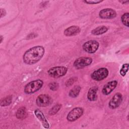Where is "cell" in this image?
Listing matches in <instances>:
<instances>
[{
    "label": "cell",
    "instance_id": "obj_1",
    "mask_svg": "<svg viewBox=\"0 0 129 129\" xmlns=\"http://www.w3.org/2000/svg\"><path fill=\"white\" fill-rule=\"evenodd\" d=\"M45 49L42 46H36L27 50L23 55L24 62L29 65H32L39 61L43 57Z\"/></svg>",
    "mask_w": 129,
    "mask_h": 129
},
{
    "label": "cell",
    "instance_id": "obj_2",
    "mask_svg": "<svg viewBox=\"0 0 129 129\" xmlns=\"http://www.w3.org/2000/svg\"><path fill=\"white\" fill-rule=\"evenodd\" d=\"M43 82L41 80H36L28 83L24 88L26 94H32L38 91L43 86Z\"/></svg>",
    "mask_w": 129,
    "mask_h": 129
},
{
    "label": "cell",
    "instance_id": "obj_3",
    "mask_svg": "<svg viewBox=\"0 0 129 129\" xmlns=\"http://www.w3.org/2000/svg\"><path fill=\"white\" fill-rule=\"evenodd\" d=\"M68 71V68L63 66L55 67L50 68L47 71L49 76L52 78H59L64 76Z\"/></svg>",
    "mask_w": 129,
    "mask_h": 129
},
{
    "label": "cell",
    "instance_id": "obj_4",
    "mask_svg": "<svg viewBox=\"0 0 129 129\" xmlns=\"http://www.w3.org/2000/svg\"><path fill=\"white\" fill-rule=\"evenodd\" d=\"M108 70L105 68H101L93 72L91 77L94 80L97 81H100L105 79L108 75Z\"/></svg>",
    "mask_w": 129,
    "mask_h": 129
},
{
    "label": "cell",
    "instance_id": "obj_5",
    "mask_svg": "<svg viewBox=\"0 0 129 129\" xmlns=\"http://www.w3.org/2000/svg\"><path fill=\"white\" fill-rule=\"evenodd\" d=\"M99 46V44L98 41L95 40H91L85 42L82 47L86 52L89 53H93L98 50Z\"/></svg>",
    "mask_w": 129,
    "mask_h": 129
},
{
    "label": "cell",
    "instance_id": "obj_6",
    "mask_svg": "<svg viewBox=\"0 0 129 129\" xmlns=\"http://www.w3.org/2000/svg\"><path fill=\"white\" fill-rule=\"evenodd\" d=\"M92 59L89 57H81L74 62V66L77 69H81L89 66L92 62Z\"/></svg>",
    "mask_w": 129,
    "mask_h": 129
},
{
    "label": "cell",
    "instance_id": "obj_7",
    "mask_svg": "<svg viewBox=\"0 0 129 129\" xmlns=\"http://www.w3.org/2000/svg\"><path fill=\"white\" fill-rule=\"evenodd\" d=\"M83 114V109L81 107H76L71 110L68 114L67 119L68 121L72 122L77 120Z\"/></svg>",
    "mask_w": 129,
    "mask_h": 129
},
{
    "label": "cell",
    "instance_id": "obj_8",
    "mask_svg": "<svg viewBox=\"0 0 129 129\" xmlns=\"http://www.w3.org/2000/svg\"><path fill=\"white\" fill-rule=\"evenodd\" d=\"M52 101L51 98L48 95L41 94L37 97L36 103L39 107H46L50 105Z\"/></svg>",
    "mask_w": 129,
    "mask_h": 129
},
{
    "label": "cell",
    "instance_id": "obj_9",
    "mask_svg": "<svg viewBox=\"0 0 129 129\" xmlns=\"http://www.w3.org/2000/svg\"><path fill=\"white\" fill-rule=\"evenodd\" d=\"M122 100V94L119 92L115 94L108 103V106L111 109H115L118 107Z\"/></svg>",
    "mask_w": 129,
    "mask_h": 129
},
{
    "label": "cell",
    "instance_id": "obj_10",
    "mask_svg": "<svg viewBox=\"0 0 129 129\" xmlns=\"http://www.w3.org/2000/svg\"><path fill=\"white\" fill-rule=\"evenodd\" d=\"M117 15L115 10L107 8L101 10L99 13L100 18L103 19H111L114 18Z\"/></svg>",
    "mask_w": 129,
    "mask_h": 129
},
{
    "label": "cell",
    "instance_id": "obj_11",
    "mask_svg": "<svg viewBox=\"0 0 129 129\" xmlns=\"http://www.w3.org/2000/svg\"><path fill=\"white\" fill-rule=\"evenodd\" d=\"M117 85V82L116 80H113L108 82L106 85L104 86L102 89V92L103 94L105 95H107L110 94L116 88Z\"/></svg>",
    "mask_w": 129,
    "mask_h": 129
},
{
    "label": "cell",
    "instance_id": "obj_12",
    "mask_svg": "<svg viewBox=\"0 0 129 129\" xmlns=\"http://www.w3.org/2000/svg\"><path fill=\"white\" fill-rule=\"evenodd\" d=\"M81 31L79 27L77 26H71L64 30V34L67 36L76 35Z\"/></svg>",
    "mask_w": 129,
    "mask_h": 129
},
{
    "label": "cell",
    "instance_id": "obj_13",
    "mask_svg": "<svg viewBox=\"0 0 129 129\" xmlns=\"http://www.w3.org/2000/svg\"><path fill=\"white\" fill-rule=\"evenodd\" d=\"M34 113L36 116L38 118V119L41 122L42 125L44 127L46 128H48L49 127V124L42 111H41L39 109H36L35 110Z\"/></svg>",
    "mask_w": 129,
    "mask_h": 129
},
{
    "label": "cell",
    "instance_id": "obj_14",
    "mask_svg": "<svg viewBox=\"0 0 129 129\" xmlns=\"http://www.w3.org/2000/svg\"><path fill=\"white\" fill-rule=\"evenodd\" d=\"M98 88L97 86H93L89 89L87 94V98L90 101H94L97 98V92Z\"/></svg>",
    "mask_w": 129,
    "mask_h": 129
},
{
    "label": "cell",
    "instance_id": "obj_15",
    "mask_svg": "<svg viewBox=\"0 0 129 129\" xmlns=\"http://www.w3.org/2000/svg\"><path fill=\"white\" fill-rule=\"evenodd\" d=\"M108 28L105 26H100L91 31V33L94 35H100L106 33L108 31Z\"/></svg>",
    "mask_w": 129,
    "mask_h": 129
},
{
    "label": "cell",
    "instance_id": "obj_16",
    "mask_svg": "<svg viewBox=\"0 0 129 129\" xmlns=\"http://www.w3.org/2000/svg\"><path fill=\"white\" fill-rule=\"evenodd\" d=\"M16 116L17 118L19 119H23L25 118L27 116L26 108L24 107H22L19 108L16 113Z\"/></svg>",
    "mask_w": 129,
    "mask_h": 129
},
{
    "label": "cell",
    "instance_id": "obj_17",
    "mask_svg": "<svg viewBox=\"0 0 129 129\" xmlns=\"http://www.w3.org/2000/svg\"><path fill=\"white\" fill-rule=\"evenodd\" d=\"M81 91V87L80 86H75L69 92V96L73 98H75L78 96Z\"/></svg>",
    "mask_w": 129,
    "mask_h": 129
},
{
    "label": "cell",
    "instance_id": "obj_18",
    "mask_svg": "<svg viewBox=\"0 0 129 129\" xmlns=\"http://www.w3.org/2000/svg\"><path fill=\"white\" fill-rule=\"evenodd\" d=\"M12 101V96H8L3 98L1 101V105L2 106H6L9 105Z\"/></svg>",
    "mask_w": 129,
    "mask_h": 129
},
{
    "label": "cell",
    "instance_id": "obj_19",
    "mask_svg": "<svg viewBox=\"0 0 129 129\" xmlns=\"http://www.w3.org/2000/svg\"><path fill=\"white\" fill-rule=\"evenodd\" d=\"M61 107V104H58L55 105L49 111V114L51 115L55 114L60 110Z\"/></svg>",
    "mask_w": 129,
    "mask_h": 129
},
{
    "label": "cell",
    "instance_id": "obj_20",
    "mask_svg": "<svg viewBox=\"0 0 129 129\" xmlns=\"http://www.w3.org/2000/svg\"><path fill=\"white\" fill-rule=\"evenodd\" d=\"M128 18H129V14L128 13H125L123 14L121 18L122 23L126 27H128Z\"/></svg>",
    "mask_w": 129,
    "mask_h": 129
},
{
    "label": "cell",
    "instance_id": "obj_21",
    "mask_svg": "<svg viewBox=\"0 0 129 129\" xmlns=\"http://www.w3.org/2000/svg\"><path fill=\"white\" fill-rule=\"evenodd\" d=\"M128 63H124L122 65L120 70V74L122 76H124L128 71Z\"/></svg>",
    "mask_w": 129,
    "mask_h": 129
},
{
    "label": "cell",
    "instance_id": "obj_22",
    "mask_svg": "<svg viewBox=\"0 0 129 129\" xmlns=\"http://www.w3.org/2000/svg\"><path fill=\"white\" fill-rule=\"evenodd\" d=\"M77 78H76V77H73V78L69 79V80H68L66 81V86L67 87L71 86L72 84H73L74 83V82L75 81H77Z\"/></svg>",
    "mask_w": 129,
    "mask_h": 129
},
{
    "label": "cell",
    "instance_id": "obj_23",
    "mask_svg": "<svg viewBox=\"0 0 129 129\" xmlns=\"http://www.w3.org/2000/svg\"><path fill=\"white\" fill-rule=\"evenodd\" d=\"M49 87L50 90L55 91L58 88V84L56 82H52L49 84Z\"/></svg>",
    "mask_w": 129,
    "mask_h": 129
},
{
    "label": "cell",
    "instance_id": "obj_24",
    "mask_svg": "<svg viewBox=\"0 0 129 129\" xmlns=\"http://www.w3.org/2000/svg\"><path fill=\"white\" fill-rule=\"evenodd\" d=\"M103 1H96V0H89V1H84V3H86L88 4H97L100 3H101Z\"/></svg>",
    "mask_w": 129,
    "mask_h": 129
},
{
    "label": "cell",
    "instance_id": "obj_25",
    "mask_svg": "<svg viewBox=\"0 0 129 129\" xmlns=\"http://www.w3.org/2000/svg\"><path fill=\"white\" fill-rule=\"evenodd\" d=\"M0 13H1V18L4 17L6 14V12L5 10L2 8H1L0 10Z\"/></svg>",
    "mask_w": 129,
    "mask_h": 129
},
{
    "label": "cell",
    "instance_id": "obj_26",
    "mask_svg": "<svg viewBox=\"0 0 129 129\" xmlns=\"http://www.w3.org/2000/svg\"><path fill=\"white\" fill-rule=\"evenodd\" d=\"M119 2L121 3H122V4H125L126 3H128L129 2L128 1H119Z\"/></svg>",
    "mask_w": 129,
    "mask_h": 129
},
{
    "label": "cell",
    "instance_id": "obj_27",
    "mask_svg": "<svg viewBox=\"0 0 129 129\" xmlns=\"http://www.w3.org/2000/svg\"><path fill=\"white\" fill-rule=\"evenodd\" d=\"M0 38H1V41H0V43H1L2 42V41H3V40L4 37H3V36L2 35H1V36H0Z\"/></svg>",
    "mask_w": 129,
    "mask_h": 129
}]
</instances>
